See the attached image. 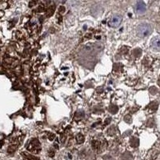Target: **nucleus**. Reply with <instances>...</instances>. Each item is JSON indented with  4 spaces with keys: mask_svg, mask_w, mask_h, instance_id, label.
<instances>
[{
    "mask_svg": "<svg viewBox=\"0 0 160 160\" xmlns=\"http://www.w3.org/2000/svg\"><path fill=\"white\" fill-rule=\"evenodd\" d=\"M146 10H147V7H146V4L144 3V2L143 1H138L135 4V11L138 14H144L146 12Z\"/></svg>",
    "mask_w": 160,
    "mask_h": 160,
    "instance_id": "7ed1b4c3",
    "label": "nucleus"
},
{
    "mask_svg": "<svg viewBox=\"0 0 160 160\" xmlns=\"http://www.w3.org/2000/svg\"><path fill=\"white\" fill-rule=\"evenodd\" d=\"M109 112H111V114H115L118 112V106L115 105H111L108 108Z\"/></svg>",
    "mask_w": 160,
    "mask_h": 160,
    "instance_id": "6e6552de",
    "label": "nucleus"
},
{
    "mask_svg": "<svg viewBox=\"0 0 160 160\" xmlns=\"http://www.w3.org/2000/svg\"><path fill=\"white\" fill-rule=\"evenodd\" d=\"M76 139H77L78 143H82L84 142V136L82 134H79V135H77V136H76Z\"/></svg>",
    "mask_w": 160,
    "mask_h": 160,
    "instance_id": "9d476101",
    "label": "nucleus"
},
{
    "mask_svg": "<svg viewBox=\"0 0 160 160\" xmlns=\"http://www.w3.org/2000/svg\"><path fill=\"white\" fill-rule=\"evenodd\" d=\"M159 85L160 86V77H159Z\"/></svg>",
    "mask_w": 160,
    "mask_h": 160,
    "instance_id": "dca6fc26",
    "label": "nucleus"
},
{
    "mask_svg": "<svg viewBox=\"0 0 160 160\" xmlns=\"http://www.w3.org/2000/svg\"><path fill=\"white\" fill-rule=\"evenodd\" d=\"M142 54V51L140 49H135L134 50V52H133V54L135 58H138L140 55H141Z\"/></svg>",
    "mask_w": 160,
    "mask_h": 160,
    "instance_id": "f8f14e48",
    "label": "nucleus"
},
{
    "mask_svg": "<svg viewBox=\"0 0 160 160\" xmlns=\"http://www.w3.org/2000/svg\"><path fill=\"white\" fill-rule=\"evenodd\" d=\"M152 30H153L152 26L147 22L139 23L136 27V33L140 38H146L149 36L152 33Z\"/></svg>",
    "mask_w": 160,
    "mask_h": 160,
    "instance_id": "f257e3e1",
    "label": "nucleus"
},
{
    "mask_svg": "<svg viewBox=\"0 0 160 160\" xmlns=\"http://www.w3.org/2000/svg\"><path fill=\"white\" fill-rule=\"evenodd\" d=\"M122 159L123 160H130L132 159V155H130V152H126L122 156Z\"/></svg>",
    "mask_w": 160,
    "mask_h": 160,
    "instance_id": "1a4fd4ad",
    "label": "nucleus"
},
{
    "mask_svg": "<svg viewBox=\"0 0 160 160\" xmlns=\"http://www.w3.org/2000/svg\"><path fill=\"white\" fill-rule=\"evenodd\" d=\"M158 103L156 102V101H155V102H152V103H151L148 105V106H147V108L149 109L150 111H157V109H158Z\"/></svg>",
    "mask_w": 160,
    "mask_h": 160,
    "instance_id": "39448f33",
    "label": "nucleus"
},
{
    "mask_svg": "<svg viewBox=\"0 0 160 160\" xmlns=\"http://www.w3.org/2000/svg\"><path fill=\"white\" fill-rule=\"evenodd\" d=\"M151 46L155 51H160V36H155L152 38L151 42Z\"/></svg>",
    "mask_w": 160,
    "mask_h": 160,
    "instance_id": "20e7f679",
    "label": "nucleus"
},
{
    "mask_svg": "<svg viewBox=\"0 0 160 160\" xmlns=\"http://www.w3.org/2000/svg\"><path fill=\"white\" fill-rule=\"evenodd\" d=\"M130 146L132 147H137L139 144V141H138V138H132L130 139Z\"/></svg>",
    "mask_w": 160,
    "mask_h": 160,
    "instance_id": "423d86ee",
    "label": "nucleus"
},
{
    "mask_svg": "<svg viewBox=\"0 0 160 160\" xmlns=\"http://www.w3.org/2000/svg\"><path fill=\"white\" fill-rule=\"evenodd\" d=\"M149 91L151 95H156V94L158 93V89L155 87H150Z\"/></svg>",
    "mask_w": 160,
    "mask_h": 160,
    "instance_id": "ddd939ff",
    "label": "nucleus"
},
{
    "mask_svg": "<svg viewBox=\"0 0 160 160\" xmlns=\"http://www.w3.org/2000/svg\"><path fill=\"white\" fill-rule=\"evenodd\" d=\"M122 17L120 14H115L112 17L108 22V25L111 27H118L122 22Z\"/></svg>",
    "mask_w": 160,
    "mask_h": 160,
    "instance_id": "f03ea898",
    "label": "nucleus"
},
{
    "mask_svg": "<svg viewBox=\"0 0 160 160\" xmlns=\"http://www.w3.org/2000/svg\"><path fill=\"white\" fill-rule=\"evenodd\" d=\"M83 117H84V112L82 111H79L75 114V120H80Z\"/></svg>",
    "mask_w": 160,
    "mask_h": 160,
    "instance_id": "0eeeda50",
    "label": "nucleus"
},
{
    "mask_svg": "<svg viewBox=\"0 0 160 160\" xmlns=\"http://www.w3.org/2000/svg\"><path fill=\"white\" fill-rule=\"evenodd\" d=\"M99 145H100V143L98 141H96V140H94V141L92 142V147H94V148H98V147H99Z\"/></svg>",
    "mask_w": 160,
    "mask_h": 160,
    "instance_id": "2eb2a0df",
    "label": "nucleus"
},
{
    "mask_svg": "<svg viewBox=\"0 0 160 160\" xmlns=\"http://www.w3.org/2000/svg\"><path fill=\"white\" fill-rule=\"evenodd\" d=\"M124 121L126 122H127V123H130V122H132V118H131L130 114H127L124 117Z\"/></svg>",
    "mask_w": 160,
    "mask_h": 160,
    "instance_id": "4468645a",
    "label": "nucleus"
},
{
    "mask_svg": "<svg viewBox=\"0 0 160 160\" xmlns=\"http://www.w3.org/2000/svg\"><path fill=\"white\" fill-rule=\"evenodd\" d=\"M115 132H116V127H114V126L108 129V134L110 135H114V134H115Z\"/></svg>",
    "mask_w": 160,
    "mask_h": 160,
    "instance_id": "9b49d317",
    "label": "nucleus"
}]
</instances>
